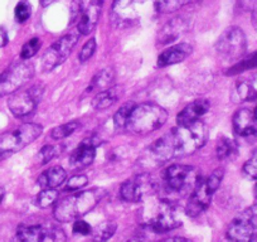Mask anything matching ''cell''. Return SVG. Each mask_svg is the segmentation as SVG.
I'll return each mask as SVG.
<instances>
[{
    "mask_svg": "<svg viewBox=\"0 0 257 242\" xmlns=\"http://www.w3.org/2000/svg\"><path fill=\"white\" fill-rule=\"evenodd\" d=\"M257 236V203L242 212L227 229V238L232 242H251Z\"/></svg>",
    "mask_w": 257,
    "mask_h": 242,
    "instance_id": "cell-9",
    "label": "cell"
},
{
    "mask_svg": "<svg viewBox=\"0 0 257 242\" xmlns=\"http://www.w3.org/2000/svg\"><path fill=\"white\" fill-rule=\"evenodd\" d=\"M160 242H192L187 238H183V237H172V238H168L164 239V241H160Z\"/></svg>",
    "mask_w": 257,
    "mask_h": 242,
    "instance_id": "cell-41",
    "label": "cell"
},
{
    "mask_svg": "<svg viewBox=\"0 0 257 242\" xmlns=\"http://www.w3.org/2000/svg\"><path fill=\"white\" fill-rule=\"evenodd\" d=\"M158 192V183L149 174H140L126 180L121 186V198L126 202H139Z\"/></svg>",
    "mask_w": 257,
    "mask_h": 242,
    "instance_id": "cell-12",
    "label": "cell"
},
{
    "mask_svg": "<svg viewBox=\"0 0 257 242\" xmlns=\"http://www.w3.org/2000/svg\"><path fill=\"white\" fill-rule=\"evenodd\" d=\"M201 180L198 170L192 165L173 164L163 173L162 183L158 184V191L163 201L174 203L177 199L190 196ZM158 192V193H159Z\"/></svg>",
    "mask_w": 257,
    "mask_h": 242,
    "instance_id": "cell-2",
    "label": "cell"
},
{
    "mask_svg": "<svg viewBox=\"0 0 257 242\" xmlns=\"http://www.w3.org/2000/svg\"><path fill=\"white\" fill-rule=\"evenodd\" d=\"M216 49L219 56L227 61L242 58L247 51V39L243 31L238 27L226 29L217 41Z\"/></svg>",
    "mask_w": 257,
    "mask_h": 242,
    "instance_id": "cell-8",
    "label": "cell"
},
{
    "mask_svg": "<svg viewBox=\"0 0 257 242\" xmlns=\"http://www.w3.org/2000/svg\"><path fill=\"white\" fill-rule=\"evenodd\" d=\"M188 23L183 18H174L168 22L158 34V43L159 44H169L172 42L177 41L179 37L187 32Z\"/></svg>",
    "mask_w": 257,
    "mask_h": 242,
    "instance_id": "cell-20",
    "label": "cell"
},
{
    "mask_svg": "<svg viewBox=\"0 0 257 242\" xmlns=\"http://www.w3.org/2000/svg\"><path fill=\"white\" fill-rule=\"evenodd\" d=\"M233 130L239 138L254 139L257 137V120L249 110H239L233 116Z\"/></svg>",
    "mask_w": 257,
    "mask_h": 242,
    "instance_id": "cell-16",
    "label": "cell"
},
{
    "mask_svg": "<svg viewBox=\"0 0 257 242\" xmlns=\"http://www.w3.org/2000/svg\"><path fill=\"white\" fill-rule=\"evenodd\" d=\"M43 93L41 86H33L24 91H16L8 100V107L11 112L17 117H24L31 115L38 105Z\"/></svg>",
    "mask_w": 257,
    "mask_h": 242,
    "instance_id": "cell-13",
    "label": "cell"
},
{
    "mask_svg": "<svg viewBox=\"0 0 257 242\" xmlns=\"http://www.w3.org/2000/svg\"><path fill=\"white\" fill-rule=\"evenodd\" d=\"M105 197L102 189H90L66 197L54 207V218L58 222L77 221L92 211Z\"/></svg>",
    "mask_w": 257,
    "mask_h": 242,
    "instance_id": "cell-3",
    "label": "cell"
},
{
    "mask_svg": "<svg viewBox=\"0 0 257 242\" xmlns=\"http://www.w3.org/2000/svg\"><path fill=\"white\" fill-rule=\"evenodd\" d=\"M239 8L246 12H254L257 9V0H237Z\"/></svg>",
    "mask_w": 257,
    "mask_h": 242,
    "instance_id": "cell-40",
    "label": "cell"
},
{
    "mask_svg": "<svg viewBox=\"0 0 257 242\" xmlns=\"http://www.w3.org/2000/svg\"><path fill=\"white\" fill-rule=\"evenodd\" d=\"M257 67V52L256 53L251 54L249 57L244 58L243 61H241L239 63H237L236 66L229 70V72H227V75H237L239 72H243V71L251 70V68Z\"/></svg>",
    "mask_w": 257,
    "mask_h": 242,
    "instance_id": "cell-32",
    "label": "cell"
},
{
    "mask_svg": "<svg viewBox=\"0 0 257 242\" xmlns=\"http://www.w3.org/2000/svg\"><path fill=\"white\" fill-rule=\"evenodd\" d=\"M243 172L246 173L248 177L257 179V150L254 152L253 157L249 160H247L246 164L243 165Z\"/></svg>",
    "mask_w": 257,
    "mask_h": 242,
    "instance_id": "cell-38",
    "label": "cell"
},
{
    "mask_svg": "<svg viewBox=\"0 0 257 242\" xmlns=\"http://www.w3.org/2000/svg\"><path fill=\"white\" fill-rule=\"evenodd\" d=\"M196 2H199V0H158L154 6L159 13H173L188 4L196 3Z\"/></svg>",
    "mask_w": 257,
    "mask_h": 242,
    "instance_id": "cell-28",
    "label": "cell"
},
{
    "mask_svg": "<svg viewBox=\"0 0 257 242\" xmlns=\"http://www.w3.org/2000/svg\"><path fill=\"white\" fill-rule=\"evenodd\" d=\"M168 120L167 111L155 103L135 106L128 117L126 129L134 134H149L160 129Z\"/></svg>",
    "mask_w": 257,
    "mask_h": 242,
    "instance_id": "cell-5",
    "label": "cell"
},
{
    "mask_svg": "<svg viewBox=\"0 0 257 242\" xmlns=\"http://www.w3.org/2000/svg\"><path fill=\"white\" fill-rule=\"evenodd\" d=\"M88 183V178L87 175L85 174H77V175H73L72 178H70L66 184V191H78V189L83 188L86 184Z\"/></svg>",
    "mask_w": 257,
    "mask_h": 242,
    "instance_id": "cell-34",
    "label": "cell"
},
{
    "mask_svg": "<svg viewBox=\"0 0 257 242\" xmlns=\"http://www.w3.org/2000/svg\"><path fill=\"white\" fill-rule=\"evenodd\" d=\"M41 48V39L39 38H32L22 47L21 51V58L22 59H29L38 52Z\"/></svg>",
    "mask_w": 257,
    "mask_h": 242,
    "instance_id": "cell-33",
    "label": "cell"
},
{
    "mask_svg": "<svg viewBox=\"0 0 257 242\" xmlns=\"http://www.w3.org/2000/svg\"><path fill=\"white\" fill-rule=\"evenodd\" d=\"M221 242H232V241H229V239L228 238H227V237H224V238L223 239H222V241Z\"/></svg>",
    "mask_w": 257,
    "mask_h": 242,
    "instance_id": "cell-46",
    "label": "cell"
},
{
    "mask_svg": "<svg viewBox=\"0 0 257 242\" xmlns=\"http://www.w3.org/2000/svg\"><path fill=\"white\" fill-rule=\"evenodd\" d=\"M209 107H211V102L208 100H197L194 102L189 103L185 106L179 115L177 116L178 125H185L190 124V123H196L203 115L208 112Z\"/></svg>",
    "mask_w": 257,
    "mask_h": 242,
    "instance_id": "cell-19",
    "label": "cell"
},
{
    "mask_svg": "<svg viewBox=\"0 0 257 242\" xmlns=\"http://www.w3.org/2000/svg\"><path fill=\"white\" fill-rule=\"evenodd\" d=\"M147 224L149 229L157 232V233H165V232H169L179 227L182 223H180V219L175 217L173 204L162 199L158 206L157 213L150 217Z\"/></svg>",
    "mask_w": 257,
    "mask_h": 242,
    "instance_id": "cell-14",
    "label": "cell"
},
{
    "mask_svg": "<svg viewBox=\"0 0 257 242\" xmlns=\"http://www.w3.org/2000/svg\"><path fill=\"white\" fill-rule=\"evenodd\" d=\"M78 128H80V123H78V121H70V123H66V124H62L59 125V127L54 128V129L52 130L51 135L52 138L56 140L64 139V138L72 135Z\"/></svg>",
    "mask_w": 257,
    "mask_h": 242,
    "instance_id": "cell-30",
    "label": "cell"
},
{
    "mask_svg": "<svg viewBox=\"0 0 257 242\" xmlns=\"http://www.w3.org/2000/svg\"><path fill=\"white\" fill-rule=\"evenodd\" d=\"M135 105L133 102L126 103L123 105L120 110L116 112V115L113 116V125H115L116 129L122 130L126 129V125H127V121L130 115H132V111L134 110Z\"/></svg>",
    "mask_w": 257,
    "mask_h": 242,
    "instance_id": "cell-29",
    "label": "cell"
},
{
    "mask_svg": "<svg viewBox=\"0 0 257 242\" xmlns=\"http://www.w3.org/2000/svg\"><path fill=\"white\" fill-rule=\"evenodd\" d=\"M66 178H67V173L63 168L53 167L39 175L38 184L42 189H54L63 184Z\"/></svg>",
    "mask_w": 257,
    "mask_h": 242,
    "instance_id": "cell-21",
    "label": "cell"
},
{
    "mask_svg": "<svg viewBox=\"0 0 257 242\" xmlns=\"http://www.w3.org/2000/svg\"><path fill=\"white\" fill-rule=\"evenodd\" d=\"M153 8L152 0H113L111 21L118 29L133 28L149 17Z\"/></svg>",
    "mask_w": 257,
    "mask_h": 242,
    "instance_id": "cell-4",
    "label": "cell"
},
{
    "mask_svg": "<svg viewBox=\"0 0 257 242\" xmlns=\"http://www.w3.org/2000/svg\"><path fill=\"white\" fill-rule=\"evenodd\" d=\"M223 179V169H216L207 179L199 180V183L188 199L185 212L189 217H197L208 208L214 192L219 188Z\"/></svg>",
    "mask_w": 257,
    "mask_h": 242,
    "instance_id": "cell-6",
    "label": "cell"
},
{
    "mask_svg": "<svg viewBox=\"0 0 257 242\" xmlns=\"http://www.w3.org/2000/svg\"><path fill=\"white\" fill-rule=\"evenodd\" d=\"M254 117H256V120H257V107H256V110H254Z\"/></svg>",
    "mask_w": 257,
    "mask_h": 242,
    "instance_id": "cell-47",
    "label": "cell"
},
{
    "mask_svg": "<svg viewBox=\"0 0 257 242\" xmlns=\"http://www.w3.org/2000/svg\"><path fill=\"white\" fill-rule=\"evenodd\" d=\"M116 226L115 222L112 221H106L102 222L101 224H98L95 229H92L91 232V236L95 242H106L107 239H110L113 236V233L116 232Z\"/></svg>",
    "mask_w": 257,
    "mask_h": 242,
    "instance_id": "cell-27",
    "label": "cell"
},
{
    "mask_svg": "<svg viewBox=\"0 0 257 242\" xmlns=\"http://www.w3.org/2000/svg\"><path fill=\"white\" fill-rule=\"evenodd\" d=\"M208 139V132L201 120L177 128L155 140L149 148V155L157 163H165L173 158L193 154L201 149Z\"/></svg>",
    "mask_w": 257,
    "mask_h": 242,
    "instance_id": "cell-1",
    "label": "cell"
},
{
    "mask_svg": "<svg viewBox=\"0 0 257 242\" xmlns=\"http://www.w3.org/2000/svg\"><path fill=\"white\" fill-rule=\"evenodd\" d=\"M254 192H256V197H257V186H256V189H254Z\"/></svg>",
    "mask_w": 257,
    "mask_h": 242,
    "instance_id": "cell-48",
    "label": "cell"
},
{
    "mask_svg": "<svg viewBox=\"0 0 257 242\" xmlns=\"http://www.w3.org/2000/svg\"><path fill=\"white\" fill-rule=\"evenodd\" d=\"M73 232L77 234H83V236H86V234H91L92 228H91V226L87 222L77 219V221H75V224H73Z\"/></svg>",
    "mask_w": 257,
    "mask_h": 242,
    "instance_id": "cell-39",
    "label": "cell"
},
{
    "mask_svg": "<svg viewBox=\"0 0 257 242\" xmlns=\"http://www.w3.org/2000/svg\"><path fill=\"white\" fill-rule=\"evenodd\" d=\"M42 134V127L38 124L21 125L12 132L0 135V158L19 152L31 144Z\"/></svg>",
    "mask_w": 257,
    "mask_h": 242,
    "instance_id": "cell-7",
    "label": "cell"
},
{
    "mask_svg": "<svg viewBox=\"0 0 257 242\" xmlns=\"http://www.w3.org/2000/svg\"><path fill=\"white\" fill-rule=\"evenodd\" d=\"M3 194H4V191H3V188L0 187V201H2V198H3Z\"/></svg>",
    "mask_w": 257,
    "mask_h": 242,
    "instance_id": "cell-45",
    "label": "cell"
},
{
    "mask_svg": "<svg viewBox=\"0 0 257 242\" xmlns=\"http://www.w3.org/2000/svg\"><path fill=\"white\" fill-rule=\"evenodd\" d=\"M77 2L80 8L77 31L81 34H90L97 26L103 7V0H77Z\"/></svg>",
    "mask_w": 257,
    "mask_h": 242,
    "instance_id": "cell-15",
    "label": "cell"
},
{
    "mask_svg": "<svg viewBox=\"0 0 257 242\" xmlns=\"http://www.w3.org/2000/svg\"><path fill=\"white\" fill-rule=\"evenodd\" d=\"M31 17V6L27 2H19L16 7V18L17 21L23 23Z\"/></svg>",
    "mask_w": 257,
    "mask_h": 242,
    "instance_id": "cell-36",
    "label": "cell"
},
{
    "mask_svg": "<svg viewBox=\"0 0 257 242\" xmlns=\"http://www.w3.org/2000/svg\"><path fill=\"white\" fill-rule=\"evenodd\" d=\"M127 242H147V241H144V239H140V238H133Z\"/></svg>",
    "mask_w": 257,
    "mask_h": 242,
    "instance_id": "cell-44",
    "label": "cell"
},
{
    "mask_svg": "<svg viewBox=\"0 0 257 242\" xmlns=\"http://www.w3.org/2000/svg\"><path fill=\"white\" fill-rule=\"evenodd\" d=\"M118 97H120V91H118V88H106V90L97 92V95L92 98V107L98 111L106 110V108L115 105Z\"/></svg>",
    "mask_w": 257,
    "mask_h": 242,
    "instance_id": "cell-22",
    "label": "cell"
},
{
    "mask_svg": "<svg viewBox=\"0 0 257 242\" xmlns=\"http://www.w3.org/2000/svg\"><path fill=\"white\" fill-rule=\"evenodd\" d=\"M236 95L239 101H252L257 98V75L238 81Z\"/></svg>",
    "mask_w": 257,
    "mask_h": 242,
    "instance_id": "cell-23",
    "label": "cell"
},
{
    "mask_svg": "<svg viewBox=\"0 0 257 242\" xmlns=\"http://www.w3.org/2000/svg\"><path fill=\"white\" fill-rule=\"evenodd\" d=\"M19 242H42L46 231L42 226H21L17 231Z\"/></svg>",
    "mask_w": 257,
    "mask_h": 242,
    "instance_id": "cell-24",
    "label": "cell"
},
{
    "mask_svg": "<svg viewBox=\"0 0 257 242\" xmlns=\"http://www.w3.org/2000/svg\"><path fill=\"white\" fill-rule=\"evenodd\" d=\"M96 47H97V43H96V39L95 38H91L90 41H87L85 43V46L82 47L80 52V61L81 62H86L91 57L93 56L96 51Z\"/></svg>",
    "mask_w": 257,
    "mask_h": 242,
    "instance_id": "cell-35",
    "label": "cell"
},
{
    "mask_svg": "<svg viewBox=\"0 0 257 242\" xmlns=\"http://www.w3.org/2000/svg\"><path fill=\"white\" fill-rule=\"evenodd\" d=\"M34 68L31 63L21 62L9 67L0 75V97L12 95L32 78Z\"/></svg>",
    "mask_w": 257,
    "mask_h": 242,
    "instance_id": "cell-11",
    "label": "cell"
},
{
    "mask_svg": "<svg viewBox=\"0 0 257 242\" xmlns=\"http://www.w3.org/2000/svg\"><path fill=\"white\" fill-rule=\"evenodd\" d=\"M252 24H253L254 29L257 31V9L254 12H252Z\"/></svg>",
    "mask_w": 257,
    "mask_h": 242,
    "instance_id": "cell-42",
    "label": "cell"
},
{
    "mask_svg": "<svg viewBox=\"0 0 257 242\" xmlns=\"http://www.w3.org/2000/svg\"><path fill=\"white\" fill-rule=\"evenodd\" d=\"M96 155V147L92 140H83L71 155V167L73 169H83L92 164Z\"/></svg>",
    "mask_w": 257,
    "mask_h": 242,
    "instance_id": "cell-18",
    "label": "cell"
},
{
    "mask_svg": "<svg viewBox=\"0 0 257 242\" xmlns=\"http://www.w3.org/2000/svg\"><path fill=\"white\" fill-rule=\"evenodd\" d=\"M216 154L219 160H231L238 154V145L229 138H222L216 147Z\"/></svg>",
    "mask_w": 257,
    "mask_h": 242,
    "instance_id": "cell-25",
    "label": "cell"
},
{
    "mask_svg": "<svg viewBox=\"0 0 257 242\" xmlns=\"http://www.w3.org/2000/svg\"><path fill=\"white\" fill-rule=\"evenodd\" d=\"M57 154H58V148L54 147V145H46V147H43L41 152H39V158H41L42 164L51 162L54 157H57Z\"/></svg>",
    "mask_w": 257,
    "mask_h": 242,
    "instance_id": "cell-37",
    "label": "cell"
},
{
    "mask_svg": "<svg viewBox=\"0 0 257 242\" xmlns=\"http://www.w3.org/2000/svg\"><path fill=\"white\" fill-rule=\"evenodd\" d=\"M57 198H58V192L56 189H42V192H39L37 197V204L41 208H47L52 206L57 201Z\"/></svg>",
    "mask_w": 257,
    "mask_h": 242,
    "instance_id": "cell-31",
    "label": "cell"
},
{
    "mask_svg": "<svg viewBox=\"0 0 257 242\" xmlns=\"http://www.w3.org/2000/svg\"><path fill=\"white\" fill-rule=\"evenodd\" d=\"M113 76H115V73H113L111 68H106V70L98 72L91 81V85L87 88V92H91V91H98L100 92V91L106 90L113 81Z\"/></svg>",
    "mask_w": 257,
    "mask_h": 242,
    "instance_id": "cell-26",
    "label": "cell"
},
{
    "mask_svg": "<svg viewBox=\"0 0 257 242\" xmlns=\"http://www.w3.org/2000/svg\"><path fill=\"white\" fill-rule=\"evenodd\" d=\"M80 36L81 33L78 31L70 32L68 34H66V36H63L62 38H59L57 42H54V43L47 49L46 53L43 54V59H42L43 70L49 72V71L54 70V68L58 67L59 65H62V63L68 58V56L71 54L72 49L75 48V46L77 44Z\"/></svg>",
    "mask_w": 257,
    "mask_h": 242,
    "instance_id": "cell-10",
    "label": "cell"
},
{
    "mask_svg": "<svg viewBox=\"0 0 257 242\" xmlns=\"http://www.w3.org/2000/svg\"><path fill=\"white\" fill-rule=\"evenodd\" d=\"M192 51L193 47L188 43H179L169 47L158 57V66L159 67H168V66L183 62L187 57L190 56Z\"/></svg>",
    "mask_w": 257,
    "mask_h": 242,
    "instance_id": "cell-17",
    "label": "cell"
},
{
    "mask_svg": "<svg viewBox=\"0 0 257 242\" xmlns=\"http://www.w3.org/2000/svg\"><path fill=\"white\" fill-rule=\"evenodd\" d=\"M54 0H39V3H41L42 7H48L53 3Z\"/></svg>",
    "mask_w": 257,
    "mask_h": 242,
    "instance_id": "cell-43",
    "label": "cell"
}]
</instances>
